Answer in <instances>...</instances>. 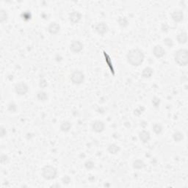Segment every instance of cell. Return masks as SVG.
<instances>
[{"label": "cell", "instance_id": "obj_1", "mask_svg": "<svg viewBox=\"0 0 188 188\" xmlns=\"http://www.w3.org/2000/svg\"><path fill=\"white\" fill-rule=\"evenodd\" d=\"M145 55L143 50L139 48L131 49L126 54L127 62L132 66H139L143 62Z\"/></svg>", "mask_w": 188, "mask_h": 188}, {"label": "cell", "instance_id": "obj_2", "mask_svg": "<svg viewBox=\"0 0 188 188\" xmlns=\"http://www.w3.org/2000/svg\"><path fill=\"white\" fill-rule=\"evenodd\" d=\"M174 60L180 66H186L188 64V51L186 49H180L174 53Z\"/></svg>", "mask_w": 188, "mask_h": 188}, {"label": "cell", "instance_id": "obj_3", "mask_svg": "<svg viewBox=\"0 0 188 188\" xmlns=\"http://www.w3.org/2000/svg\"><path fill=\"white\" fill-rule=\"evenodd\" d=\"M41 175L46 180L55 179L57 176V169L52 165H46L42 167Z\"/></svg>", "mask_w": 188, "mask_h": 188}, {"label": "cell", "instance_id": "obj_4", "mask_svg": "<svg viewBox=\"0 0 188 188\" xmlns=\"http://www.w3.org/2000/svg\"><path fill=\"white\" fill-rule=\"evenodd\" d=\"M70 79L74 84H81L84 82L85 76L82 72L79 70L74 71L70 75Z\"/></svg>", "mask_w": 188, "mask_h": 188}, {"label": "cell", "instance_id": "obj_5", "mask_svg": "<svg viewBox=\"0 0 188 188\" xmlns=\"http://www.w3.org/2000/svg\"><path fill=\"white\" fill-rule=\"evenodd\" d=\"M15 92L18 96H22L26 95L29 91V86L27 83L24 82H18L15 85Z\"/></svg>", "mask_w": 188, "mask_h": 188}, {"label": "cell", "instance_id": "obj_6", "mask_svg": "<svg viewBox=\"0 0 188 188\" xmlns=\"http://www.w3.org/2000/svg\"><path fill=\"white\" fill-rule=\"evenodd\" d=\"M71 52L74 54H78L82 51L83 48H84V44L79 40H72V43H70L69 46Z\"/></svg>", "mask_w": 188, "mask_h": 188}, {"label": "cell", "instance_id": "obj_7", "mask_svg": "<svg viewBox=\"0 0 188 188\" xmlns=\"http://www.w3.org/2000/svg\"><path fill=\"white\" fill-rule=\"evenodd\" d=\"M91 129L95 132L101 133L105 129V123L100 120H96L91 123Z\"/></svg>", "mask_w": 188, "mask_h": 188}, {"label": "cell", "instance_id": "obj_8", "mask_svg": "<svg viewBox=\"0 0 188 188\" xmlns=\"http://www.w3.org/2000/svg\"><path fill=\"white\" fill-rule=\"evenodd\" d=\"M82 18V13L78 11H73L69 13V19L70 22H72L73 24H78L81 21Z\"/></svg>", "mask_w": 188, "mask_h": 188}, {"label": "cell", "instance_id": "obj_9", "mask_svg": "<svg viewBox=\"0 0 188 188\" xmlns=\"http://www.w3.org/2000/svg\"><path fill=\"white\" fill-rule=\"evenodd\" d=\"M95 30L99 35L103 36L109 31V27L105 22H99L95 27Z\"/></svg>", "mask_w": 188, "mask_h": 188}, {"label": "cell", "instance_id": "obj_10", "mask_svg": "<svg viewBox=\"0 0 188 188\" xmlns=\"http://www.w3.org/2000/svg\"><path fill=\"white\" fill-rule=\"evenodd\" d=\"M184 15L182 10L177 9L173 11L171 14V18L174 22L176 23L182 22V21H183V20H184Z\"/></svg>", "mask_w": 188, "mask_h": 188}, {"label": "cell", "instance_id": "obj_11", "mask_svg": "<svg viewBox=\"0 0 188 188\" xmlns=\"http://www.w3.org/2000/svg\"><path fill=\"white\" fill-rule=\"evenodd\" d=\"M152 52H153V55H155V57L159 59L163 57L166 54L165 49L160 45H156L153 48Z\"/></svg>", "mask_w": 188, "mask_h": 188}, {"label": "cell", "instance_id": "obj_12", "mask_svg": "<svg viewBox=\"0 0 188 188\" xmlns=\"http://www.w3.org/2000/svg\"><path fill=\"white\" fill-rule=\"evenodd\" d=\"M47 30L49 33V34L52 35H57L60 31V26L58 23L55 22V21H52L49 24L48 27H47Z\"/></svg>", "mask_w": 188, "mask_h": 188}, {"label": "cell", "instance_id": "obj_13", "mask_svg": "<svg viewBox=\"0 0 188 188\" xmlns=\"http://www.w3.org/2000/svg\"><path fill=\"white\" fill-rule=\"evenodd\" d=\"M139 139L143 143H147L151 139V134L148 131L146 130H142L139 132Z\"/></svg>", "mask_w": 188, "mask_h": 188}, {"label": "cell", "instance_id": "obj_14", "mask_svg": "<svg viewBox=\"0 0 188 188\" xmlns=\"http://www.w3.org/2000/svg\"><path fill=\"white\" fill-rule=\"evenodd\" d=\"M177 40L179 44H185L187 41V33L186 32H181L177 35Z\"/></svg>", "mask_w": 188, "mask_h": 188}, {"label": "cell", "instance_id": "obj_15", "mask_svg": "<svg viewBox=\"0 0 188 188\" xmlns=\"http://www.w3.org/2000/svg\"><path fill=\"white\" fill-rule=\"evenodd\" d=\"M72 127V124L69 121H64L61 123L60 129L62 132H69Z\"/></svg>", "mask_w": 188, "mask_h": 188}, {"label": "cell", "instance_id": "obj_16", "mask_svg": "<svg viewBox=\"0 0 188 188\" xmlns=\"http://www.w3.org/2000/svg\"><path fill=\"white\" fill-rule=\"evenodd\" d=\"M120 150H121V148L117 144L111 143L107 146V151L111 155H117L120 151Z\"/></svg>", "mask_w": 188, "mask_h": 188}, {"label": "cell", "instance_id": "obj_17", "mask_svg": "<svg viewBox=\"0 0 188 188\" xmlns=\"http://www.w3.org/2000/svg\"><path fill=\"white\" fill-rule=\"evenodd\" d=\"M37 99L39 101H41V102H45L46 101L49 99V96L47 94L46 92L43 91H40L37 93Z\"/></svg>", "mask_w": 188, "mask_h": 188}, {"label": "cell", "instance_id": "obj_18", "mask_svg": "<svg viewBox=\"0 0 188 188\" xmlns=\"http://www.w3.org/2000/svg\"><path fill=\"white\" fill-rule=\"evenodd\" d=\"M145 162H144L143 160H139V159L135 160L132 163V167L135 169H136V170H141V169H143L144 167H145Z\"/></svg>", "mask_w": 188, "mask_h": 188}, {"label": "cell", "instance_id": "obj_19", "mask_svg": "<svg viewBox=\"0 0 188 188\" xmlns=\"http://www.w3.org/2000/svg\"><path fill=\"white\" fill-rule=\"evenodd\" d=\"M173 139L176 143H179L184 140V134L180 131H176L173 134Z\"/></svg>", "mask_w": 188, "mask_h": 188}, {"label": "cell", "instance_id": "obj_20", "mask_svg": "<svg viewBox=\"0 0 188 188\" xmlns=\"http://www.w3.org/2000/svg\"><path fill=\"white\" fill-rule=\"evenodd\" d=\"M153 73H154V71L151 68L145 67V69L143 70V72H142L141 75L143 78L147 79V78H150L151 77V76L153 75Z\"/></svg>", "mask_w": 188, "mask_h": 188}, {"label": "cell", "instance_id": "obj_21", "mask_svg": "<svg viewBox=\"0 0 188 188\" xmlns=\"http://www.w3.org/2000/svg\"><path fill=\"white\" fill-rule=\"evenodd\" d=\"M152 129L156 135H160L163 131V126L160 123H155L152 125Z\"/></svg>", "mask_w": 188, "mask_h": 188}, {"label": "cell", "instance_id": "obj_22", "mask_svg": "<svg viewBox=\"0 0 188 188\" xmlns=\"http://www.w3.org/2000/svg\"><path fill=\"white\" fill-rule=\"evenodd\" d=\"M8 18V13L6 11V10L1 9L0 10V22L4 23L6 21Z\"/></svg>", "mask_w": 188, "mask_h": 188}, {"label": "cell", "instance_id": "obj_23", "mask_svg": "<svg viewBox=\"0 0 188 188\" xmlns=\"http://www.w3.org/2000/svg\"><path fill=\"white\" fill-rule=\"evenodd\" d=\"M18 110V107H17V105L16 103L14 102H11L8 104V110L10 112V113H16Z\"/></svg>", "mask_w": 188, "mask_h": 188}, {"label": "cell", "instance_id": "obj_24", "mask_svg": "<svg viewBox=\"0 0 188 188\" xmlns=\"http://www.w3.org/2000/svg\"><path fill=\"white\" fill-rule=\"evenodd\" d=\"M118 22L119 24V25L122 27H126V26H128L129 21L126 18H123V17H120L118 20Z\"/></svg>", "mask_w": 188, "mask_h": 188}, {"label": "cell", "instance_id": "obj_25", "mask_svg": "<svg viewBox=\"0 0 188 188\" xmlns=\"http://www.w3.org/2000/svg\"><path fill=\"white\" fill-rule=\"evenodd\" d=\"M84 167L88 170H93L95 167V163L92 160H87L84 162Z\"/></svg>", "mask_w": 188, "mask_h": 188}, {"label": "cell", "instance_id": "obj_26", "mask_svg": "<svg viewBox=\"0 0 188 188\" xmlns=\"http://www.w3.org/2000/svg\"><path fill=\"white\" fill-rule=\"evenodd\" d=\"M163 43L168 48H172L173 46H174V41L171 38H166L163 40Z\"/></svg>", "mask_w": 188, "mask_h": 188}, {"label": "cell", "instance_id": "obj_27", "mask_svg": "<svg viewBox=\"0 0 188 188\" xmlns=\"http://www.w3.org/2000/svg\"><path fill=\"white\" fill-rule=\"evenodd\" d=\"M61 180H62V182L64 184H70L71 182H72V179H71V178L67 175L64 176V177L62 178Z\"/></svg>", "mask_w": 188, "mask_h": 188}, {"label": "cell", "instance_id": "obj_28", "mask_svg": "<svg viewBox=\"0 0 188 188\" xmlns=\"http://www.w3.org/2000/svg\"><path fill=\"white\" fill-rule=\"evenodd\" d=\"M152 104H153L155 107H158L160 104V99L157 97H155L152 99Z\"/></svg>", "mask_w": 188, "mask_h": 188}, {"label": "cell", "instance_id": "obj_29", "mask_svg": "<svg viewBox=\"0 0 188 188\" xmlns=\"http://www.w3.org/2000/svg\"><path fill=\"white\" fill-rule=\"evenodd\" d=\"M0 135L2 138H4L6 135V129H5L4 126H1V129H0Z\"/></svg>", "mask_w": 188, "mask_h": 188}, {"label": "cell", "instance_id": "obj_30", "mask_svg": "<svg viewBox=\"0 0 188 188\" xmlns=\"http://www.w3.org/2000/svg\"><path fill=\"white\" fill-rule=\"evenodd\" d=\"M7 160H8V156H7L6 155H2V156H1V163L2 164H5Z\"/></svg>", "mask_w": 188, "mask_h": 188}]
</instances>
